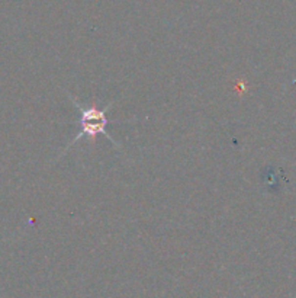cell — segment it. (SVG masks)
I'll return each instance as SVG.
<instances>
[{
    "label": "cell",
    "mask_w": 296,
    "mask_h": 298,
    "mask_svg": "<svg viewBox=\"0 0 296 298\" xmlns=\"http://www.w3.org/2000/svg\"><path fill=\"white\" fill-rule=\"evenodd\" d=\"M68 98L71 99V103L74 105V108L79 111V121H77V123L80 124V131H79L77 135L73 138V141L66 146V149L60 153V156L57 157V160H60L64 154H67V151H68L74 144H77L80 140H83V138H87L89 143H90L91 146H94L97 135L106 137L111 143H114L118 149H121V143H118V141H116L114 137H111V134L106 131V127L109 125V120H108V117H106V112L114 106V102L108 103V105L103 106V108H97V106H94V105L86 106V105L79 103V100L74 99L70 93H68Z\"/></svg>",
    "instance_id": "6da1fadb"
}]
</instances>
